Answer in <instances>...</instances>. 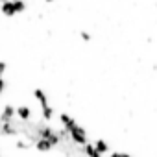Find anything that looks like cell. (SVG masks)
Segmentation results:
<instances>
[{
	"label": "cell",
	"instance_id": "cell-1",
	"mask_svg": "<svg viewBox=\"0 0 157 157\" xmlns=\"http://www.w3.org/2000/svg\"><path fill=\"white\" fill-rule=\"evenodd\" d=\"M68 133H70L72 140H74V142H78V144H85V142H87V133H85V129H83V128H80V126H74Z\"/></svg>",
	"mask_w": 157,
	"mask_h": 157
},
{
	"label": "cell",
	"instance_id": "cell-2",
	"mask_svg": "<svg viewBox=\"0 0 157 157\" xmlns=\"http://www.w3.org/2000/svg\"><path fill=\"white\" fill-rule=\"evenodd\" d=\"M2 13H4V15H8V17L15 15L17 11H15V6H13V2H4V4H2Z\"/></svg>",
	"mask_w": 157,
	"mask_h": 157
},
{
	"label": "cell",
	"instance_id": "cell-3",
	"mask_svg": "<svg viewBox=\"0 0 157 157\" xmlns=\"http://www.w3.org/2000/svg\"><path fill=\"white\" fill-rule=\"evenodd\" d=\"M61 122H63V126H65L68 131H70L74 126H78V124H76V120H74V118H70L68 115H61Z\"/></svg>",
	"mask_w": 157,
	"mask_h": 157
},
{
	"label": "cell",
	"instance_id": "cell-4",
	"mask_svg": "<svg viewBox=\"0 0 157 157\" xmlns=\"http://www.w3.org/2000/svg\"><path fill=\"white\" fill-rule=\"evenodd\" d=\"M85 153L89 157H102V153H98V150L94 148V144H87V142H85Z\"/></svg>",
	"mask_w": 157,
	"mask_h": 157
},
{
	"label": "cell",
	"instance_id": "cell-5",
	"mask_svg": "<svg viewBox=\"0 0 157 157\" xmlns=\"http://www.w3.org/2000/svg\"><path fill=\"white\" fill-rule=\"evenodd\" d=\"M94 148L98 150V153H105V151L109 150V144H107L105 140H96V144H94Z\"/></svg>",
	"mask_w": 157,
	"mask_h": 157
},
{
	"label": "cell",
	"instance_id": "cell-6",
	"mask_svg": "<svg viewBox=\"0 0 157 157\" xmlns=\"http://www.w3.org/2000/svg\"><path fill=\"white\" fill-rule=\"evenodd\" d=\"M37 148H39L41 151H46V150H50V148H52V142H50V140H46V139H44V140H39V142H37Z\"/></svg>",
	"mask_w": 157,
	"mask_h": 157
},
{
	"label": "cell",
	"instance_id": "cell-7",
	"mask_svg": "<svg viewBox=\"0 0 157 157\" xmlns=\"http://www.w3.org/2000/svg\"><path fill=\"white\" fill-rule=\"evenodd\" d=\"M35 98L41 102V105H46V104H48V102H46V96H44V93H43L41 89H37V91H35Z\"/></svg>",
	"mask_w": 157,
	"mask_h": 157
},
{
	"label": "cell",
	"instance_id": "cell-8",
	"mask_svg": "<svg viewBox=\"0 0 157 157\" xmlns=\"http://www.w3.org/2000/svg\"><path fill=\"white\" fill-rule=\"evenodd\" d=\"M13 6H15V11H17V13H19V11H24V8H26V4L22 2V0H15Z\"/></svg>",
	"mask_w": 157,
	"mask_h": 157
},
{
	"label": "cell",
	"instance_id": "cell-9",
	"mask_svg": "<svg viewBox=\"0 0 157 157\" xmlns=\"http://www.w3.org/2000/svg\"><path fill=\"white\" fill-rule=\"evenodd\" d=\"M52 113H54V111H52V107H48V104H46V105H43V115H44V118H46V120H48V118H52Z\"/></svg>",
	"mask_w": 157,
	"mask_h": 157
},
{
	"label": "cell",
	"instance_id": "cell-10",
	"mask_svg": "<svg viewBox=\"0 0 157 157\" xmlns=\"http://www.w3.org/2000/svg\"><path fill=\"white\" fill-rule=\"evenodd\" d=\"M17 113H19V117H22V118H28V117H30V109H28V107H19Z\"/></svg>",
	"mask_w": 157,
	"mask_h": 157
},
{
	"label": "cell",
	"instance_id": "cell-11",
	"mask_svg": "<svg viewBox=\"0 0 157 157\" xmlns=\"http://www.w3.org/2000/svg\"><path fill=\"white\" fill-rule=\"evenodd\" d=\"M111 157H131L129 153H124V151H113Z\"/></svg>",
	"mask_w": 157,
	"mask_h": 157
},
{
	"label": "cell",
	"instance_id": "cell-12",
	"mask_svg": "<svg viewBox=\"0 0 157 157\" xmlns=\"http://www.w3.org/2000/svg\"><path fill=\"white\" fill-rule=\"evenodd\" d=\"M11 115H13V109H11V107H6V111H4V118L8 120V117H11Z\"/></svg>",
	"mask_w": 157,
	"mask_h": 157
},
{
	"label": "cell",
	"instance_id": "cell-13",
	"mask_svg": "<svg viewBox=\"0 0 157 157\" xmlns=\"http://www.w3.org/2000/svg\"><path fill=\"white\" fill-rule=\"evenodd\" d=\"M82 37H83V41H89V39H91V35H89V33H85V32L82 33Z\"/></svg>",
	"mask_w": 157,
	"mask_h": 157
},
{
	"label": "cell",
	"instance_id": "cell-14",
	"mask_svg": "<svg viewBox=\"0 0 157 157\" xmlns=\"http://www.w3.org/2000/svg\"><path fill=\"white\" fill-rule=\"evenodd\" d=\"M2 89H4V82L0 80V93H2Z\"/></svg>",
	"mask_w": 157,
	"mask_h": 157
},
{
	"label": "cell",
	"instance_id": "cell-15",
	"mask_svg": "<svg viewBox=\"0 0 157 157\" xmlns=\"http://www.w3.org/2000/svg\"><path fill=\"white\" fill-rule=\"evenodd\" d=\"M46 2H52V0H46Z\"/></svg>",
	"mask_w": 157,
	"mask_h": 157
}]
</instances>
